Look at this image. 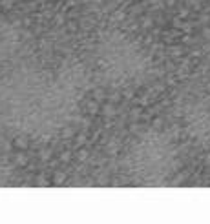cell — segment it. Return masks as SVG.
Instances as JSON below:
<instances>
[{"label": "cell", "instance_id": "obj_5", "mask_svg": "<svg viewBox=\"0 0 210 224\" xmlns=\"http://www.w3.org/2000/svg\"><path fill=\"white\" fill-rule=\"evenodd\" d=\"M184 122H186L188 131H194L196 135H203L205 129L208 126L207 115H205V109L201 106H188L184 111Z\"/></svg>", "mask_w": 210, "mask_h": 224}, {"label": "cell", "instance_id": "obj_1", "mask_svg": "<svg viewBox=\"0 0 210 224\" xmlns=\"http://www.w3.org/2000/svg\"><path fill=\"white\" fill-rule=\"evenodd\" d=\"M81 80L69 69H17L0 75V128L44 135L66 126L79 106Z\"/></svg>", "mask_w": 210, "mask_h": 224}, {"label": "cell", "instance_id": "obj_2", "mask_svg": "<svg viewBox=\"0 0 210 224\" xmlns=\"http://www.w3.org/2000/svg\"><path fill=\"white\" fill-rule=\"evenodd\" d=\"M128 168L141 182H163L176 168V148L163 133H144L130 149Z\"/></svg>", "mask_w": 210, "mask_h": 224}, {"label": "cell", "instance_id": "obj_4", "mask_svg": "<svg viewBox=\"0 0 210 224\" xmlns=\"http://www.w3.org/2000/svg\"><path fill=\"white\" fill-rule=\"evenodd\" d=\"M18 47V35L7 22L0 20V62L13 57Z\"/></svg>", "mask_w": 210, "mask_h": 224}, {"label": "cell", "instance_id": "obj_3", "mask_svg": "<svg viewBox=\"0 0 210 224\" xmlns=\"http://www.w3.org/2000/svg\"><path fill=\"white\" fill-rule=\"evenodd\" d=\"M97 58L104 77L119 86L141 80L146 71V58L141 47L132 38L119 33H112L101 40Z\"/></svg>", "mask_w": 210, "mask_h": 224}]
</instances>
